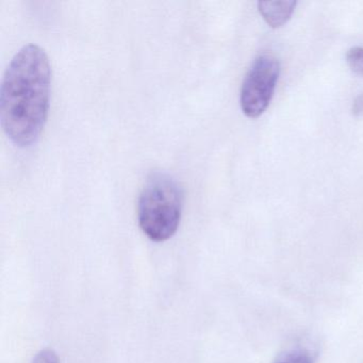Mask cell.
<instances>
[{"label":"cell","instance_id":"cell-1","mask_svg":"<svg viewBox=\"0 0 363 363\" xmlns=\"http://www.w3.org/2000/svg\"><path fill=\"white\" fill-rule=\"evenodd\" d=\"M52 69L46 52L35 44L14 56L0 90V121L7 137L21 148L39 141L50 110Z\"/></svg>","mask_w":363,"mask_h":363},{"label":"cell","instance_id":"cell-2","mask_svg":"<svg viewBox=\"0 0 363 363\" xmlns=\"http://www.w3.org/2000/svg\"><path fill=\"white\" fill-rule=\"evenodd\" d=\"M184 193L171 175L152 173L138 203V220L146 237L154 242L171 239L182 220Z\"/></svg>","mask_w":363,"mask_h":363},{"label":"cell","instance_id":"cell-3","mask_svg":"<svg viewBox=\"0 0 363 363\" xmlns=\"http://www.w3.org/2000/svg\"><path fill=\"white\" fill-rule=\"evenodd\" d=\"M279 72V62L273 56L263 55L255 61L240 95L242 111L247 118H256L264 113L273 99Z\"/></svg>","mask_w":363,"mask_h":363},{"label":"cell","instance_id":"cell-4","mask_svg":"<svg viewBox=\"0 0 363 363\" xmlns=\"http://www.w3.org/2000/svg\"><path fill=\"white\" fill-rule=\"evenodd\" d=\"M296 1H259L258 9L263 20L272 28H280L288 23L295 10Z\"/></svg>","mask_w":363,"mask_h":363},{"label":"cell","instance_id":"cell-5","mask_svg":"<svg viewBox=\"0 0 363 363\" xmlns=\"http://www.w3.org/2000/svg\"><path fill=\"white\" fill-rule=\"evenodd\" d=\"M315 352L306 346L296 345L278 354L274 363H314Z\"/></svg>","mask_w":363,"mask_h":363},{"label":"cell","instance_id":"cell-6","mask_svg":"<svg viewBox=\"0 0 363 363\" xmlns=\"http://www.w3.org/2000/svg\"><path fill=\"white\" fill-rule=\"evenodd\" d=\"M348 67L356 75L363 77V48H354L346 55Z\"/></svg>","mask_w":363,"mask_h":363},{"label":"cell","instance_id":"cell-7","mask_svg":"<svg viewBox=\"0 0 363 363\" xmlns=\"http://www.w3.org/2000/svg\"><path fill=\"white\" fill-rule=\"evenodd\" d=\"M33 363H60V360L52 348H44L35 354Z\"/></svg>","mask_w":363,"mask_h":363},{"label":"cell","instance_id":"cell-8","mask_svg":"<svg viewBox=\"0 0 363 363\" xmlns=\"http://www.w3.org/2000/svg\"><path fill=\"white\" fill-rule=\"evenodd\" d=\"M352 114L354 116H360L363 114V94L359 95L354 99V105H352Z\"/></svg>","mask_w":363,"mask_h":363}]
</instances>
